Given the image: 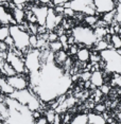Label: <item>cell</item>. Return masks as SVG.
<instances>
[{
  "label": "cell",
  "instance_id": "1",
  "mask_svg": "<svg viewBox=\"0 0 121 124\" xmlns=\"http://www.w3.org/2000/svg\"><path fill=\"white\" fill-rule=\"evenodd\" d=\"M71 84L72 78L56 65L54 54L50 52L39 70L37 84L32 88L43 102L48 103L65 94Z\"/></svg>",
  "mask_w": 121,
  "mask_h": 124
},
{
  "label": "cell",
  "instance_id": "2",
  "mask_svg": "<svg viewBox=\"0 0 121 124\" xmlns=\"http://www.w3.org/2000/svg\"><path fill=\"white\" fill-rule=\"evenodd\" d=\"M4 103L9 109V117L5 119V124H35L33 111L28 106L11 97L5 98Z\"/></svg>",
  "mask_w": 121,
  "mask_h": 124
},
{
  "label": "cell",
  "instance_id": "3",
  "mask_svg": "<svg viewBox=\"0 0 121 124\" xmlns=\"http://www.w3.org/2000/svg\"><path fill=\"white\" fill-rule=\"evenodd\" d=\"M104 68L109 73L121 74V55L114 48H108L100 52Z\"/></svg>",
  "mask_w": 121,
  "mask_h": 124
},
{
  "label": "cell",
  "instance_id": "4",
  "mask_svg": "<svg viewBox=\"0 0 121 124\" xmlns=\"http://www.w3.org/2000/svg\"><path fill=\"white\" fill-rule=\"evenodd\" d=\"M11 98L17 100L18 102L29 107L31 111H36L40 108V99L34 91H31L30 89H22V90H15L13 93L10 94Z\"/></svg>",
  "mask_w": 121,
  "mask_h": 124
},
{
  "label": "cell",
  "instance_id": "5",
  "mask_svg": "<svg viewBox=\"0 0 121 124\" xmlns=\"http://www.w3.org/2000/svg\"><path fill=\"white\" fill-rule=\"evenodd\" d=\"M71 34L75 39V43L80 45H84L86 47L95 46V44L98 41L95 30L87 27H83V26L75 27L72 29Z\"/></svg>",
  "mask_w": 121,
  "mask_h": 124
},
{
  "label": "cell",
  "instance_id": "6",
  "mask_svg": "<svg viewBox=\"0 0 121 124\" xmlns=\"http://www.w3.org/2000/svg\"><path fill=\"white\" fill-rule=\"evenodd\" d=\"M10 33L14 39L15 48L24 52L30 47V34L27 31H24L19 28L18 24L10 26Z\"/></svg>",
  "mask_w": 121,
  "mask_h": 124
},
{
  "label": "cell",
  "instance_id": "7",
  "mask_svg": "<svg viewBox=\"0 0 121 124\" xmlns=\"http://www.w3.org/2000/svg\"><path fill=\"white\" fill-rule=\"evenodd\" d=\"M24 64H26L27 71L30 73L38 72L44 64L41 58V51H39L37 48L28 51L24 56Z\"/></svg>",
  "mask_w": 121,
  "mask_h": 124
},
{
  "label": "cell",
  "instance_id": "8",
  "mask_svg": "<svg viewBox=\"0 0 121 124\" xmlns=\"http://www.w3.org/2000/svg\"><path fill=\"white\" fill-rule=\"evenodd\" d=\"M70 8L75 13L84 15H96L97 13L94 0H70Z\"/></svg>",
  "mask_w": 121,
  "mask_h": 124
},
{
  "label": "cell",
  "instance_id": "9",
  "mask_svg": "<svg viewBox=\"0 0 121 124\" xmlns=\"http://www.w3.org/2000/svg\"><path fill=\"white\" fill-rule=\"evenodd\" d=\"M7 61L12 65V67L15 69V71L17 73H24L27 70L26 64H24V60L22 58L21 55H19L18 53H16L13 49H11L8 51V56Z\"/></svg>",
  "mask_w": 121,
  "mask_h": 124
},
{
  "label": "cell",
  "instance_id": "10",
  "mask_svg": "<svg viewBox=\"0 0 121 124\" xmlns=\"http://www.w3.org/2000/svg\"><path fill=\"white\" fill-rule=\"evenodd\" d=\"M94 4L97 13L105 14L116 10L118 2L117 0H94Z\"/></svg>",
  "mask_w": 121,
  "mask_h": 124
},
{
  "label": "cell",
  "instance_id": "11",
  "mask_svg": "<svg viewBox=\"0 0 121 124\" xmlns=\"http://www.w3.org/2000/svg\"><path fill=\"white\" fill-rule=\"evenodd\" d=\"M7 81L12 85L15 90H22V89H27L28 88V81L24 78V77H20V75H13V77H8Z\"/></svg>",
  "mask_w": 121,
  "mask_h": 124
},
{
  "label": "cell",
  "instance_id": "12",
  "mask_svg": "<svg viewBox=\"0 0 121 124\" xmlns=\"http://www.w3.org/2000/svg\"><path fill=\"white\" fill-rule=\"evenodd\" d=\"M31 11L36 16L39 26H45L46 24L47 16H48V12H49V8H47L46 5H43V7H32Z\"/></svg>",
  "mask_w": 121,
  "mask_h": 124
},
{
  "label": "cell",
  "instance_id": "13",
  "mask_svg": "<svg viewBox=\"0 0 121 124\" xmlns=\"http://www.w3.org/2000/svg\"><path fill=\"white\" fill-rule=\"evenodd\" d=\"M0 23L5 24V26H10V23L17 24L14 16L11 15V13L8 12L2 4H0Z\"/></svg>",
  "mask_w": 121,
  "mask_h": 124
},
{
  "label": "cell",
  "instance_id": "14",
  "mask_svg": "<svg viewBox=\"0 0 121 124\" xmlns=\"http://www.w3.org/2000/svg\"><path fill=\"white\" fill-rule=\"evenodd\" d=\"M46 28L47 30L52 31L54 28L57 27V23H56V13L54 12V9L53 8H49V12H48V16L46 19Z\"/></svg>",
  "mask_w": 121,
  "mask_h": 124
},
{
  "label": "cell",
  "instance_id": "15",
  "mask_svg": "<svg viewBox=\"0 0 121 124\" xmlns=\"http://www.w3.org/2000/svg\"><path fill=\"white\" fill-rule=\"evenodd\" d=\"M90 82L91 84L95 87H100L104 84V77H103V73L99 71V70H95L94 72L91 73V78H90Z\"/></svg>",
  "mask_w": 121,
  "mask_h": 124
},
{
  "label": "cell",
  "instance_id": "16",
  "mask_svg": "<svg viewBox=\"0 0 121 124\" xmlns=\"http://www.w3.org/2000/svg\"><path fill=\"white\" fill-rule=\"evenodd\" d=\"M0 90H1L3 93L11 94L15 91V88L11 85L9 82L7 81V78H0Z\"/></svg>",
  "mask_w": 121,
  "mask_h": 124
},
{
  "label": "cell",
  "instance_id": "17",
  "mask_svg": "<svg viewBox=\"0 0 121 124\" xmlns=\"http://www.w3.org/2000/svg\"><path fill=\"white\" fill-rule=\"evenodd\" d=\"M90 54L91 53L89 52V50L87 48H81V49H79V51L77 53V57L80 62L86 63V62L90 60Z\"/></svg>",
  "mask_w": 121,
  "mask_h": 124
},
{
  "label": "cell",
  "instance_id": "18",
  "mask_svg": "<svg viewBox=\"0 0 121 124\" xmlns=\"http://www.w3.org/2000/svg\"><path fill=\"white\" fill-rule=\"evenodd\" d=\"M13 16L14 18H15L16 22H17V24H20L22 22L24 21V17H26V13H24V11H22V9H19V8L16 7L15 9H13Z\"/></svg>",
  "mask_w": 121,
  "mask_h": 124
},
{
  "label": "cell",
  "instance_id": "19",
  "mask_svg": "<svg viewBox=\"0 0 121 124\" xmlns=\"http://www.w3.org/2000/svg\"><path fill=\"white\" fill-rule=\"evenodd\" d=\"M88 121L90 124H106L105 118L98 114H88Z\"/></svg>",
  "mask_w": 121,
  "mask_h": 124
},
{
  "label": "cell",
  "instance_id": "20",
  "mask_svg": "<svg viewBox=\"0 0 121 124\" xmlns=\"http://www.w3.org/2000/svg\"><path fill=\"white\" fill-rule=\"evenodd\" d=\"M1 71L4 73L7 77H13V75H15V74H17V72L15 71V69L12 67V65H11L8 61H5L4 62V64H3V66H2V68H1Z\"/></svg>",
  "mask_w": 121,
  "mask_h": 124
},
{
  "label": "cell",
  "instance_id": "21",
  "mask_svg": "<svg viewBox=\"0 0 121 124\" xmlns=\"http://www.w3.org/2000/svg\"><path fill=\"white\" fill-rule=\"evenodd\" d=\"M108 48H113V46H109V41L105 40V39H98V41L95 44V49L96 51H103Z\"/></svg>",
  "mask_w": 121,
  "mask_h": 124
},
{
  "label": "cell",
  "instance_id": "22",
  "mask_svg": "<svg viewBox=\"0 0 121 124\" xmlns=\"http://www.w3.org/2000/svg\"><path fill=\"white\" fill-rule=\"evenodd\" d=\"M69 124H90L88 121V115H78L77 117H74V119L71 120Z\"/></svg>",
  "mask_w": 121,
  "mask_h": 124
},
{
  "label": "cell",
  "instance_id": "23",
  "mask_svg": "<svg viewBox=\"0 0 121 124\" xmlns=\"http://www.w3.org/2000/svg\"><path fill=\"white\" fill-rule=\"evenodd\" d=\"M95 33H96V36H97L98 39H104V37H106L109 32H108V29L105 27H102V26H99L95 29Z\"/></svg>",
  "mask_w": 121,
  "mask_h": 124
},
{
  "label": "cell",
  "instance_id": "24",
  "mask_svg": "<svg viewBox=\"0 0 121 124\" xmlns=\"http://www.w3.org/2000/svg\"><path fill=\"white\" fill-rule=\"evenodd\" d=\"M111 45L114 49H121V36L119 34H113L111 37Z\"/></svg>",
  "mask_w": 121,
  "mask_h": 124
},
{
  "label": "cell",
  "instance_id": "25",
  "mask_svg": "<svg viewBox=\"0 0 121 124\" xmlns=\"http://www.w3.org/2000/svg\"><path fill=\"white\" fill-rule=\"evenodd\" d=\"M54 58H55V62L57 64H65V62L67 61V53L66 51H58L54 54Z\"/></svg>",
  "mask_w": 121,
  "mask_h": 124
},
{
  "label": "cell",
  "instance_id": "26",
  "mask_svg": "<svg viewBox=\"0 0 121 124\" xmlns=\"http://www.w3.org/2000/svg\"><path fill=\"white\" fill-rule=\"evenodd\" d=\"M115 17H116V10L112 11V12H108V13L103 14L102 20L104 22H106L107 24H111V23H113V22L115 21Z\"/></svg>",
  "mask_w": 121,
  "mask_h": 124
},
{
  "label": "cell",
  "instance_id": "27",
  "mask_svg": "<svg viewBox=\"0 0 121 124\" xmlns=\"http://www.w3.org/2000/svg\"><path fill=\"white\" fill-rule=\"evenodd\" d=\"M11 35L10 33V26H5L3 24L2 27H0V40L4 41L7 37H9Z\"/></svg>",
  "mask_w": 121,
  "mask_h": 124
},
{
  "label": "cell",
  "instance_id": "28",
  "mask_svg": "<svg viewBox=\"0 0 121 124\" xmlns=\"http://www.w3.org/2000/svg\"><path fill=\"white\" fill-rule=\"evenodd\" d=\"M49 47H50V50H51V52H58L61 51L62 49H63V45L60 40H55V41H51V43L49 44Z\"/></svg>",
  "mask_w": 121,
  "mask_h": 124
},
{
  "label": "cell",
  "instance_id": "29",
  "mask_svg": "<svg viewBox=\"0 0 121 124\" xmlns=\"http://www.w3.org/2000/svg\"><path fill=\"white\" fill-rule=\"evenodd\" d=\"M84 20L88 26H96V24L98 23V21H99V19L97 18V16L96 15H85V18H84Z\"/></svg>",
  "mask_w": 121,
  "mask_h": 124
},
{
  "label": "cell",
  "instance_id": "30",
  "mask_svg": "<svg viewBox=\"0 0 121 124\" xmlns=\"http://www.w3.org/2000/svg\"><path fill=\"white\" fill-rule=\"evenodd\" d=\"M0 117L2 119H7L9 117V109L4 102H0Z\"/></svg>",
  "mask_w": 121,
  "mask_h": 124
},
{
  "label": "cell",
  "instance_id": "31",
  "mask_svg": "<svg viewBox=\"0 0 121 124\" xmlns=\"http://www.w3.org/2000/svg\"><path fill=\"white\" fill-rule=\"evenodd\" d=\"M58 40L62 43V45H63V49L65 50H69V44H68V36H67L66 34H62L60 35V38H58Z\"/></svg>",
  "mask_w": 121,
  "mask_h": 124
},
{
  "label": "cell",
  "instance_id": "32",
  "mask_svg": "<svg viewBox=\"0 0 121 124\" xmlns=\"http://www.w3.org/2000/svg\"><path fill=\"white\" fill-rule=\"evenodd\" d=\"M37 43H38L37 36L34 34H31L30 35V47L32 49H35V48H37Z\"/></svg>",
  "mask_w": 121,
  "mask_h": 124
},
{
  "label": "cell",
  "instance_id": "33",
  "mask_svg": "<svg viewBox=\"0 0 121 124\" xmlns=\"http://www.w3.org/2000/svg\"><path fill=\"white\" fill-rule=\"evenodd\" d=\"M115 21L118 23H121V2L117 4L116 8V17H115Z\"/></svg>",
  "mask_w": 121,
  "mask_h": 124
},
{
  "label": "cell",
  "instance_id": "34",
  "mask_svg": "<svg viewBox=\"0 0 121 124\" xmlns=\"http://www.w3.org/2000/svg\"><path fill=\"white\" fill-rule=\"evenodd\" d=\"M55 112L53 111V110H48L46 112V118H47V120H48V123H53V121H54L55 119Z\"/></svg>",
  "mask_w": 121,
  "mask_h": 124
},
{
  "label": "cell",
  "instance_id": "35",
  "mask_svg": "<svg viewBox=\"0 0 121 124\" xmlns=\"http://www.w3.org/2000/svg\"><path fill=\"white\" fill-rule=\"evenodd\" d=\"M29 31H30L31 34L37 35V33H38V27L36 26L35 23H31V22H29Z\"/></svg>",
  "mask_w": 121,
  "mask_h": 124
},
{
  "label": "cell",
  "instance_id": "36",
  "mask_svg": "<svg viewBox=\"0 0 121 124\" xmlns=\"http://www.w3.org/2000/svg\"><path fill=\"white\" fill-rule=\"evenodd\" d=\"M14 3L16 4V7L19 8V9H22L24 7V4H27L30 0H12Z\"/></svg>",
  "mask_w": 121,
  "mask_h": 124
},
{
  "label": "cell",
  "instance_id": "37",
  "mask_svg": "<svg viewBox=\"0 0 121 124\" xmlns=\"http://www.w3.org/2000/svg\"><path fill=\"white\" fill-rule=\"evenodd\" d=\"M90 78H91V73L89 72V70H85V72H83L82 75H81V78H82L84 82L90 81Z\"/></svg>",
  "mask_w": 121,
  "mask_h": 124
},
{
  "label": "cell",
  "instance_id": "38",
  "mask_svg": "<svg viewBox=\"0 0 121 124\" xmlns=\"http://www.w3.org/2000/svg\"><path fill=\"white\" fill-rule=\"evenodd\" d=\"M64 15L65 16H68V17H73L75 15V12L71 8H65V11H64Z\"/></svg>",
  "mask_w": 121,
  "mask_h": 124
},
{
  "label": "cell",
  "instance_id": "39",
  "mask_svg": "<svg viewBox=\"0 0 121 124\" xmlns=\"http://www.w3.org/2000/svg\"><path fill=\"white\" fill-rule=\"evenodd\" d=\"M4 43L8 45V47L9 48H14L15 47V43H14V39H13V37L12 36H9V37H7V39L4 40Z\"/></svg>",
  "mask_w": 121,
  "mask_h": 124
},
{
  "label": "cell",
  "instance_id": "40",
  "mask_svg": "<svg viewBox=\"0 0 121 124\" xmlns=\"http://www.w3.org/2000/svg\"><path fill=\"white\" fill-rule=\"evenodd\" d=\"M113 84L117 86H121V74L115 73V78L113 80Z\"/></svg>",
  "mask_w": 121,
  "mask_h": 124
},
{
  "label": "cell",
  "instance_id": "41",
  "mask_svg": "<svg viewBox=\"0 0 121 124\" xmlns=\"http://www.w3.org/2000/svg\"><path fill=\"white\" fill-rule=\"evenodd\" d=\"M57 36H58L57 33H54V32L49 33V36H48V41H49V43H51V41L57 40Z\"/></svg>",
  "mask_w": 121,
  "mask_h": 124
},
{
  "label": "cell",
  "instance_id": "42",
  "mask_svg": "<svg viewBox=\"0 0 121 124\" xmlns=\"http://www.w3.org/2000/svg\"><path fill=\"white\" fill-rule=\"evenodd\" d=\"M53 9H54V12L56 14H63L64 15V11H65V7L64 5H55Z\"/></svg>",
  "mask_w": 121,
  "mask_h": 124
},
{
  "label": "cell",
  "instance_id": "43",
  "mask_svg": "<svg viewBox=\"0 0 121 124\" xmlns=\"http://www.w3.org/2000/svg\"><path fill=\"white\" fill-rule=\"evenodd\" d=\"M78 51H79V49H78V47H77V45H71V46L69 47V53L71 55H77V53H78Z\"/></svg>",
  "mask_w": 121,
  "mask_h": 124
},
{
  "label": "cell",
  "instance_id": "44",
  "mask_svg": "<svg viewBox=\"0 0 121 124\" xmlns=\"http://www.w3.org/2000/svg\"><path fill=\"white\" fill-rule=\"evenodd\" d=\"M100 90L102 91V93L103 94H108V92H109V90H111V87H109L108 85H103L100 87Z\"/></svg>",
  "mask_w": 121,
  "mask_h": 124
},
{
  "label": "cell",
  "instance_id": "45",
  "mask_svg": "<svg viewBox=\"0 0 121 124\" xmlns=\"http://www.w3.org/2000/svg\"><path fill=\"white\" fill-rule=\"evenodd\" d=\"M35 124H48V120L46 117H39L35 120Z\"/></svg>",
  "mask_w": 121,
  "mask_h": 124
},
{
  "label": "cell",
  "instance_id": "46",
  "mask_svg": "<svg viewBox=\"0 0 121 124\" xmlns=\"http://www.w3.org/2000/svg\"><path fill=\"white\" fill-rule=\"evenodd\" d=\"M68 1H70V0H52V3L55 7V5H64Z\"/></svg>",
  "mask_w": 121,
  "mask_h": 124
},
{
  "label": "cell",
  "instance_id": "47",
  "mask_svg": "<svg viewBox=\"0 0 121 124\" xmlns=\"http://www.w3.org/2000/svg\"><path fill=\"white\" fill-rule=\"evenodd\" d=\"M8 49H9L8 45L5 44L4 41H1V40H0V51H8Z\"/></svg>",
  "mask_w": 121,
  "mask_h": 124
},
{
  "label": "cell",
  "instance_id": "48",
  "mask_svg": "<svg viewBox=\"0 0 121 124\" xmlns=\"http://www.w3.org/2000/svg\"><path fill=\"white\" fill-rule=\"evenodd\" d=\"M96 110L98 112H104V110H105V106H104L103 104H98V105L96 106Z\"/></svg>",
  "mask_w": 121,
  "mask_h": 124
},
{
  "label": "cell",
  "instance_id": "49",
  "mask_svg": "<svg viewBox=\"0 0 121 124\" xmlns=\"http://www.w3.org/2000/svg\"><path fill=\"white\" fill-rule=\"evenodd\" d=\"M52 124H61V118H60L58 115L55 116V119H54V121H53Z\"/></svg>",
  "mask_w": 121,
  "mask_h": 124
},
{
  "label": "cell",
  "instance_id": "50",
  "mask_svg": "<svg viewBox=\"0 0 121 124\" xmlns=\"http://www.w3.org/2000/svg\"><path fill=\"white\" fill-rule=\"evenodd\" d=\"M39 2H40V3H43L44 5H46V4L51 3V2H52V0H39Z\"/></svg>",
  "mask_w": 121,
  "mask_h": 124
},
{
  "label": "cell",
  "instance_id": "51",
  "mask_svg": "<svg viewBox=\"0 0 121 124\" xmlns=\"http://www.w3.org/2000/svg\"><path fill=\"white\" fill-rule=\"evenodd\" d=\"M33 117H34L35 119H38V118L40 117V115H39V114H38V111L36 110V111H33Z\"/></svg>",
  "mask_w": 121,
  "mask_h": 124
},
{
  "label": "cell",
  "instance_id": "52",
  "mask_svg": "<svg viewBox=\"0 0 121 124\" xmlns=\"http://www.w3.org/2000/svg\"><path fill=\"white\" fill-rule=\"evenodd\" d=\"M69 120H70V116H69V115H67L66 117H65V119H64V122H65V123H68V122H69Z\"/></svg>",
  "mask_w": 121,
  "mask_h": 124
},
{
  "label": "cell",
  "instance_id": "53",
  "mask_svg": "<svg viewBox=\"0 0 121 124\" xmlns=\"http://www.w3.org/2000/svg\"><path fill=\"white\" fill-rule=\"evenodd\" d=\"M8 0H0V4H5Z\"/></svg>",
  "mask_w": 121,
  "mask_h": 124
},
{
  "label": "cell",
  "instance_id": "54",
  "mask_svg": "<svg viewBox=\"0 0 121 124\" xmlns=\"http://www.w3.org/2000/svg\"><path fill=\"white\" fill-rule=\"evenodd\" d=\"M119 107H120V110H121V103H120V105H119Z\"/></svg>",
  "mask_w": 121,
  "mask_h": 124
},
{
  "label": "cell",
  "instance_id": "55",
  "mask_svg": "<svg viewBox=\"0 0 121 124\" xmlns=\"http://www.w3.org/2000/svg\"><path fill=\"white\" fill-rule=\"evenodd\" d=\"M0 124H5V123H1V122H0Z\"/></svg>",
  "mask_w": 121,
  "mask_h": 124
},
{
  "label": "cell",
  "instance_id": "56",
  "mask_svg": "<svg viewBox=\"0 0 121 124\" xmlns=\"http://www.w3.org/2000/svg\"><path fill=\"white\" fill-rule=\"evenodd\" d=\"M119 2H121V0H119ZM119 2H118V3H119Z\"/></svg>",
  "mask_w": 121,
  "mask_h": 124
}]
</instances>
